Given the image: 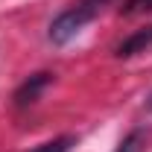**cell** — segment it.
Wrapping results in <instances>:
<instances>
[{
	"mask_svg": "<svg viewBox=\"0 0 152 152\" xmlns=\"http://www.w3.org/2000/svg\"><path fill=\"white\" fill-rule=\"evenodd\" d=\"M105 0H79L76 6H70L67 12H61L53 23H50V41L53 44H67L70 38H76L99 12Z\"/></svg>",
	"mask_w": 152,
	"mask_h": 152,
	"instance_id": "1",
	"label": "cell"
},
{
	"mask_svg": "<svg viewBox=\"0 0 152 152\" xmlns=\"http://www.w3.org/2000/svg\"><path fill=\"white\" fill-rule=\"evenodd\" d=\"M152 44V26H146V29H140V32H134L129 41H123L120 47H117V56L126 58V56H134V53H140L143 47H149Z\"/></svg>",
	"mask_w": 152,
	"mask_h": 152,
	"instance_id": "2",
	"label": "cell"
},
{
	"mask_svg": "<svg viewBox=\"0 0 152 152\" xmlns=\"http://www.w3.org/2000/svg\"><path fill=\"white\" fill-rule=\"evenodd\" d=\"M47 82H50V73H35L29 82H23V88L15 94V102H18V105H23V102H32V99L38 96V91H41Z\"/></svg>",
	"mask_w": 152,
	"mask_h": 152,
	"instance_id": "3",
	"label": "cell"
},
{
	"mask_svg": "<svg viewBox=\"0 0 152 152\" xmlns=\"http://www.w3.org/2000/svg\"><path fill=\"white\" fill-rule=\"evenodd\" d=\"M73 143H76V137L64 134V137H56V140H50V143H41V146L32 149V152H67Z\"/></svg>",
	"mask_w": 152,
	"mask_h": 152,
	"instance_id": "4",
	"label": "cell"
},
{
	"mask_svg": "<svg viewBox=\"0 0 152 152\" xmlns=\"http://www.w3.org/2000/svg\"><path fill=\"white\" fill-rule=\"evenodd\" d=\"M134 140H137V134H132V137H129V140H126L117 152H134Z\"/></svg>",
	"mask_w": 152,
	"mask_h": 152,
	"instance_id": "5",
	"label": "cell"
},
{
	"mask_svg": "<svg viewBox=\"0 0 152 152\" xmlns=\"http://www.w3.org/2000/svg\"><path fill=\"white\" fill-rule=\"evenodd\" d=\"M146 111L152 114V94H149V99H146Z\"/></svg>",
	"mask_w": 152,
	"mask_h": 152,
	"instance_id": "6",
	"label": "cell"
}]
</instances>
